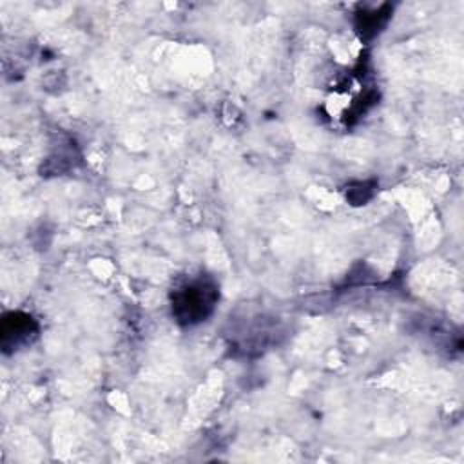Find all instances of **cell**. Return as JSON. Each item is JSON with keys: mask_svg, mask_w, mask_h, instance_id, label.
Here are the masks:
<instances>
[{"mask_svg": "<svg viewBox=\"0 0 464 464\" xmlns=\"http://www.w3.org/2000/svg\"><path fill=\"white\" fill-rule=\"evenodd\" d=\"M218 301V288L205 279L188 281L174 290L172 314L181 324H196L205 321Z\"/></svg>", "mask_w": 464, "mask_h": 464, "instance_id": "obj_1", "label": "cell"}, {"mask_svg": "<svg viewBox=\"0 0 464 464\" xmlns=\"http://www.w3.org/2000/svg\"><path fill=\"white\" fill-rule=\"evenodd\" d=\"M38 334V324L34 319L22 312H9L2 319L0 337L4 352H14L24 344H29Z\"/></svg>", "mask_w": 464, "mask_h": 464, "instance_id": "obj_2", "label": "cell"}, {"mask_svg": "<svg viewBox=\"0 0 464 464\" xmlns=\"http://www.w3.org/2000/svg\"><path fill=\"white\" fill-rule=\"evenodd\" d=\"M392 14V7L390 5H382L381 9H370V11H362V14L357 16V33L361 34V38L370 40L375 34H379L382 31V27L386 25L388 18Z\"/></svg>", "mask_w": 464, "mask_h": 464, "instance_id": "obj_3", "label": "cell"}]
</instances>
